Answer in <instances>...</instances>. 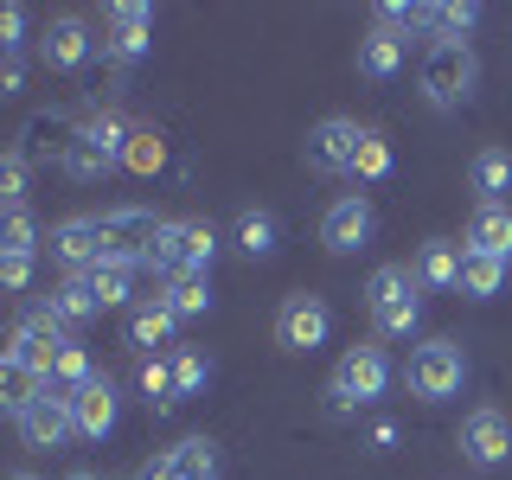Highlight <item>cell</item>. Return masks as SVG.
Listing matches in <instances>:
<instances>
[{
    "label": "cell",
    "mask_w": 512,
    "mask_h": 480,
    "mask_svg": "<svg viewBox=\"0 0 512 480\" xmlns=\"http://www.w3.org/2000/svg\"><path fill=\"white\" fill-rule=\"evenodd\" d=\"M416 84H423L429 109H461L480 84V58L468 39H429L423 64H416Z\"/></svg>",
    "instance_id": "obj_2"
},
{
    "label": "cell",
    "mask_w": 512,
    "mask_h": 480,
    "mask_svg": "<svg viewBox=\"0 0 512 480\" xmlns=\"http://www.w3.org/2000/svg\"><path fill=\"white\" fill-rule=\"evenodd\" d=\"M160 224L148 205H109V212H96V237H103V263H122V269H141L148 276V256H154V237Z\"/></svg>",
    "instance_id": "obj_5"
},
{
    "label": "cell",
    "mask_w": 512,
    "mask_h": 480,
    "mask_svg": "<svg viewBox=\"0 0 512 480\" xmlns=\"http://www.w3.org/2000/svg\"><path fill=\"white\" fill-rule=\"evenodd\" d=\"M468 250L506 256V263H512V205H474V218H468Z\"/></svg>",
    "instance_id": "obj_22"
},
{
    "label": "cell",
    "mask_w": 512,
    "mask_h": 480,
    "mask_svg": "<svg viewBox=\"0 0 512 480\" xmlns=\"http://www.w3.org/2000/svg\"><path fill=\"white\" fill-rule=\"evenodd\" d=\"M13 480H39V474H13Z\"/></svg>",
    "instance_id": "obj_45"
},
{
    "label": "cell",
    "mask_w": 512,
    "mask_h": 480,
    "mask_svg": "<svg viewBox=\"0 0 512 480\" xmlns=\"http://www.w3.org/2000/svg\"><path fill=\"white\" fill-rule=\"evenodd\" d=\"M173 333H180V314L160 301V288H154V295H141L135 308H128V346H135L141 359H154L160 346H173Z\"/></svg>",
    "instance_id": "obj_18"
},
{
    "label": "cell",
    "mask_w": 512,
    "mask_h": 480,
    "mask_svg": "<svg viewBox=\"0 0 512 480\" xmlns=\"http://www.w3.org/2000/svg\"><path fill=\"white\" fill-rule=\"evenodd\" d=\"M64 480H96V474H64Z\"/></svg>",
    "instance_id": "obj_44"
},
{
    "label": "cell",
    "mask_w": 512,
    "mask_h": 480,
    "mask_svg": "<svg viewBox=\"0 0 512 480\" xmlns=\"http://www.w3.org/2000/svg\"><path fill=\"white\" fill-rule=\"evenodd\" d=\"M13 429H20V442H26V448H64V442L77 436V416H71V391H58V384L45 378L39 404H32V410H26V416H20V423H13Z\"/></svg>",
    "instance_id": "obj_14"
},
{
    "label": "cell",
    "mask_w": 512,
    "mask_h": 480,
    "mask_svg": "<svg viewBox=\"0 0 512 480\" xmlns=\"http://www.w3.org/2000/svg\"><path fill=\"white\" fill-rule=\"evenodd\" d=\"M372 231H378V218H372V199H365V192H340V199L320 212V244L333 256H359L372 244Z\"/></svg>",
    "instance_id": "obj_12"
},
{
    "label": "cell",
    "mask_w": 512,
    "mask_h": 480,
    "mask_svg": "<svg viewBox=\"0 0 512 480\" xmlns=\"http://www.w3.org/2000/svg\"><path fill=\"white\" fill-rule=\"evenodd\" d=\"M327 333H333V308L320 295H308V288L282 295V308H276V346L282 352H314V346H327Z\"/></svg>",
    "instance_id": "obj_9"
},
{
    "label": "cell",
    "mask_w": 512,
    "mask_h": 480,
    "mask_svg": "<svg viewBox=\"0 0 512 480\" xmlns=\"http://www.w3.org/2000/svg\"><path fill=\"white\" fill-rule=\"evenodd\" d=\"M103 20H109V32H103V64H109V71H128V64L148 58V45H154V7H141V0H116Z\"/></svg>",
    "instance_id": "obj_8"
},
{
    "label": "cell",
    "mask_w": 512,
    "mask_h": 480,
    "mask_svg": "<svg viewBox=\"0 0 512 480\" xmlns=\"http://www.w3.org/2000/svg\"><path fill=\"white\" fill-rule=\"evenodd\" d=\"M218 263V231L205 218H167L154 237V256H148V276L167 288L173 276H186V269H212Z\"/></svg>",
    "instance_id": "obj_4"
},
{
    "label": "cell",
    "mask_w": 512,
    "mask_h": 480,
    "mask_svg": "<svg viewBox=\"0 0 512 480\" xmlns=\"http://www.w3.org/2000/svg\"><path fill=\"white\" fill-rule=\"evenodd\" d=\"M26 173H32V167H26L13 148L0 154V199H7V212H26Z\"/></svg>",
    "instance_id": "obj_39"
},
{
    "label": "cell",
    "mask_w": 512,
    "mask_h": 480,
    "mask_svg": "<svg viewBox=\"0 0 512 480\" xmlns=\"http://www.w3.org/2000/svg\"><path fill=\"white\" fill-rule=\"evenodd\" d=\"M26 282H32V256H0V288L26 295Z\"/></svg>",
    "instance_id": "obj_42"
},
{
    "label": "cell",
    "mask_w": 512,
    "mask_h": 480,
    "mask_svg": "<svg viewBox=\"0 0 512 480\" xmlns=\"http://www.w3.org/2000/svg\"><path fill=\"white\" fill-rule=\"evenodd\" d=\"M205 384H212V359H205L199 346H173V391H180V404L199 397Z\"/></svg>",
    "instance_id": "obj_33"
},
{
    "label": "cell",
    "mask_w": 512,
    "mask_h": 480,
    "mask_svg": "<svg viewBox=\"0 0 512 480\" xmlns=\"http://www.w3.org/2000/svg\"><path fill=\"white\" fill-rule=\"evenodd\" d=\"M90 378H96V365H90V352H84V346H77V340H71V346H64V352H58V365H52V384H58V391H84V384H90Z\"/></svg>",
    "instance_id": "obj_37"
},
{
    "label": "cell",
    "mask_w": 512,
    "mask_h": 480,
    "mask_svg": "<svg viewBox=\"0 0 512 480\" xmlns=\"http://www.w3.org/2000/svg\"><path fill=\"white\" fill-rule=\"evenodd\" d=\"M20 90H26V64L7 58V71H0V96H20Z\"/></svg>",
    "instance_id": "obj_43"
},
{
    "label": "cell",
    "mask_w": 512,
    "mask_h": 480,
    "mask_svg": "<svg viewBox=\"0 0 512 480\" xmlns=\"http://www.w3.org/2000/svg\"><path fill=\"white\" fill-rule=\"evenodd\" d=\"M84 135V122L71 116V109H39V116H26V128H20V141H13V154L26 160V167H39V160H58L71 154V141Z\"/></svg>",
    "instance_id": "obj_13"
},
{
    "label": "cell",
    "mask_w": 512,
    "mask_h": 480,
    "mask_svg": "<svg viewBox=\"0 0 512 480\" xmlns=\"http://www.w3.org/2000/svg\"><path fill=\"white\" fill-rule=\"evenodd\" d=\"M45 308H52L64 327H84V320H96L103 314V301H96V288H90V276L77 269V276H58L52 282V295H45Z\"/></svg>",
    "instance_id": "obj_21"
},
{
    "label": "cell",
    "mask_w": 512,
    "mask_h": 480,
    "mask_svg": "<svg viewBox=\"0 0 512 480\" xmlns=\"http://www.w3.org/2000/svg\"><path fill=\"white\" fill-rule=\"evenodd\" d=\"M384 384H391V359H384V346L378 340H359V346L340 352V365H333V378H327V410L333 416H352V410L378 404Z\"/></svg>",
    "instance_id": "obj_3"
},
{
    "label": "cell",
    "mask_w": 512,
    "mask_h": 480,
    "mask_svg": "<svg viewBox=\"0 0 512 480\" xmlns=\"http://www.w3.org/2000/svg\"><path fill=\"white\" fill-rule=\"evenodd\" d=\"M45 244H52V256L64 263V276H77V269H96V263H103V237H96V212H90V218H58L52 231H45Z\"/></svg>",
    "instance_id": "obj_17"
},
{
    "label": "cell",
    "mask_w": 512,
    "mask_h": 480,
    "mask_svg": "<svg viewBox=\"0 0 512 480\" xmlns=\"http://www.w3.org/2000/svg\"><path fill=\"white\" fill-rule=\"evenodd\" d=\"M365 308H372L378 340H410L423 327V276L416 263H378L365 282Z\"/></svg>",
    "instance_id": "obj_1"
},
{
    "label": "cell",
    "mask_w": 512,
    "mask_h": 480,
    "mask_svg": "<svg viewBox=\"0 0 512 480\" xmlns=\"http://www.w3.org/2000/svg\"><path fill=\"white\" fill-rule=\"evenodd\" d=\"M39 391H45V378L39 372H26V365H13V359H0V404H7V416L20 423V416L39 404Z\"/></svg>",
    "instance_id": "obj_29"
},
{
    "label": "cell",
    "mask_w": 512,
    "mask_h": 480,
    "mask_svg": "<svg viewBox=\"0 0 512 480\" xmlns=\"http://www.w3.org/2000/svg\"><path fill=\"white\" fill-rule=\"evenodd\" d=\"M378 26H391V32H429L436 26V7L429 0H378Z\"/></svg>",
    "instance_id": "obj_34"
},
{
    "label": "cell",
    "mask_w": 512,
    "mask_h": 480,
    "mask_svg": "<svg viewBox=\"0 0 512 480\" xmlns=\"http://www.w3.org/2000/svg\"><path fill=\"white\" fill-rule=\"evenodd\" d=\"M39 250V224H32V212H7L0 218V256H32Z\"/></svg>",
    "instance_id": "obj_38"
},
{
    "label": "cell",
    "mask_w": 512,
    "mask_h": 480,
    "mask_svg": "<svg viewBox=\"0 0 512 480\" xmlns=\"http://www.w3.org/2000/svg\"><path fill=\"white\" fill-rule=\"evenodd\" d=\"M116 384H109L103 372H96L84 391H71V416H77V436H90V442H103L109 429H116Z\"/></svg>",
    "instance_id": "obj_19"
},
{
    "label": "cell",
    "mask_w": 512,
    "mask_h": 480,
    "mask_svg": "<svg viewBox=\"0 0 512 480\" xmlns=\"http://www.w3.org/2000/svg\"><path fill=\"white\" fill-rule=\"evenodd\" d=\"M122 167L135 173V180H154V173L167 167V135H160L154 122H135V135H128V148H122Z\"/></svg>",
    "instance_id": "obj_26"
},
{
    "label": "cell",
    "mask_w": 512,
    "mask_h": 480,
    "mask_svg": "<svg viewBox=\"0 0 512 480\" xmlns=\"http://www.w3.org/2000/svg\"><path fill=\"white\" fill-rule=\"evenodd\" d=\"M404 384L410 397H423V404H442V397H461V384H468V352L455 340H423L410 346V365H404Z\"/></svg>",
    "instance_id": "obj_6"
},
{
    "label": "cell",
    "mask_w": 512,
    "mask_h": 480,
    "mask_svg": "<svg viewBox=\"0 0 512 480\" xmlns=\"http://www.w3.org/2000/svg\"><path fill=\"white\" fill-rule=\"evenodd\" d=\"M84 135H90L103 154H116V160H122L128 135H135V122H122V109H116V103H96L90 116H84Z\"/></svg>",
    "instance_id": "obj_31"
},
{
    "label": "cell",
    "mask_w": 512,
    "mask_h": 480,
    "mask_svg": "<svg viewBox=\"0 0 512 480\" xmlns=\"http://www.w3.org/2000/svg\"><path fill=\"white\" fill-rule=\"evenodd\" d=\"M237 250H244L250 263L276 256V218H269V212H256V205H250V212L237 218Z\"/></svg>",
    "instance_id": "obj_35"
},
{
    "label": "cell",
    "mask_w": 512,
    "mask_h": 480,
    "mask_svg": "<svg viewBox=\"0 0 512 480\" xmlns=\"http://www.w3.org/2000/svg\"><path fill=\"white\" fill-rule=\"evenodd\" d=\"M109 167H122V160L116 154H103V148H96V141L90 135H77L71 141V154H64L58 160V173H64V180H77V186H90V180H103V173Z\"/></svg>",
    "instance_id": "obj_30"
},
{
    "label": "cell",
    "mask_w": 512,
    "mask_h": 480,
    "mask_svg": "<svg viewBox=\"0 0 512 480\" xmlns=\"http://www.w3.org/2000/svg\"><path fill=\"white\" fill-rule=\"evenodd\" d=\"M468 186H474V205H506V192H512V154L506 148H480L474 167H468Z\"/></svg>",
    "instance_id": "obj_23"
},
{
    "label": "cell",
    "mask_w": 512,
    "mask_h": 480,
    "mask_svg": "<svg viewBox=\"0 0 512 480\" xmlns=\"http://www.w3.org/2000/svg\"><path fill=\"white\" fill-rule=\"evenodd\" d=\"M160 301H167L180 320L212 314V269H186V276H173L167 288H160Z\"/></svg>",
    "instance_id": "obj_25"
},
{
    "label": "cell",
    "mask_w": 512,
    "mask_h": 480,
    "mask_svg": "<svg viewBox=\"0 0 512 480\" xmlns=\"http://www.w3.org/2000/svg\"><path fill=\"white\" fill-rule=\"evenodd\" d=\"M474 20H480L474 0H436V32H442V39H461V32H474Z\"/></svg>",
    "instance_id": "obj_40"
},
{
    "label": "cell",
    "mask_w": 512,
    "mask_h": 480,
    "mask_svg": "<svg viewBox=\"0 0 512 480\" xmlns=\"http://www.w3.org/2000/svg\"><path fill=\"white\" fill-rule=\"evenodd\" d=\"M135 384H141V404H148L154 416L180 404V391H173V359H167V352H154V359H141V365H135Z\"/></svg>",
    "instance_id": "obj_27"
},
{
    "label": "cell",
    "mask_w": 512,
    "mask_h": 480,
    "mask_svg": "<svg viewBox=\"0 0 512 480\" xmlns=\"http://www.w3.org/2000/svg\"><path fill=\"white\" fill-rule=\"evenodd\" d=\"M512 455V416L480 404L461 416V461H474V468H500V461Z\"/></svg>",
    "instance_id": "obj_15"
},
{
    "label": "cell",
    "mask_w": 512,
    "mask_h": 480,
    "mask_svg": "<svg viewBox=\"0 0 512 480\" xmlns=\"http://www.w3.org/2000/svg\"><path fill=\"white\" fill-rule=\"evenodd\" d=\"M39 58H45V71H84L90 58H103V39L90 32L84 13H52L45 39H39Z\"/></svg>",
    "instance_id": "obj_11"
},
{
    "label": "cell",
    "mask_w": 512,
    "mask_h": 480,
    "mask_svg": "<svg viewBox=\"0 0 512 480\" xmlns=\"http://www.w3.org/2000/svg\"><path fill=\"white\" fill-rule=\"evenodd\" d=\"M359 141H365V128L352 116H327V122L308 128L301 154H308V167L320 173V180H340V173H352V160H359Z\"/></svg>",
    "instance_id": "obj_10"
},
{
    "label": "cell",
    "mask_w": 512,
    "mask_h": 480,
    "mask_svg": "<svg viewBox=\"0 0 512 480\" xmlns=\"http://www.w3.org/2000/svg\"><path fill=\"white\" fill-rule=\"evenodd\" d=\"M352 173H359L365 186L391 180V141H384L378 128H365V141H359V160H352Z\"/></svg>",
    "instance_id": "obj_36"
},
{
    "label": "cell",
    "mask_w": 512,
    "mask_h": 480,
    "mask_svg": "<svg viewBox=\"0 0 512 480\" xmlns=\"http://www.w3.org/2000/svg\"><path fill=\"white\" fill-rule=\"evenodd\" d=\"M461 256H468V244H455V237H429L423 256H416L423 288H461Z\"/></svg>",
    "instance_id": "obj_24"
},
{
    "label": "cell",
    "mask_w": 512,
    "mask_h": 480,
    "mask_svg": "<svg viewBox=\"0 0 512 480\" xmlns=\"http://www.w3.org/2000/svg\"><path fill=\"white\" fill-rule=\"evenodd\" d=\"M84 276H90V288H96V301H103V308H128V301H135V276H141V269L96 263V269H84Z\"/></svg>",
    "instance_id": "obj_32"
},
{
    "label": "cell",
    "mask_w": 512,
    "mask_h": 480,
    "mask_svg": "<svg viewBox=\"0 0 512 480\" xmlns=\"http://www.w3.org/2000/svg\"><path fill=\"white\" fill-rule=\"evenodd\" d=\"M20 45H26V7H0V52L20 58Z\"/></svg>",
    "instance_id": "obj_41"
},
{
    "label": "cell",
    "mask_w": 512,
    "mask_h": 480,
    "mask_svg": "<svg viewBox=\"0 0 512 480\" xmlns=\"http://www.w3.org/2000/svg\"><path fill=\"white\" fill-rule=\"evenodd\" d=\"M71 346V333H64V320L52 308H26L20 320H13V340L0 359H13V365H26V372H39V378H52V365H58V352Z\"/></svg>",
    "instance_id": "obj_7"
},
{
    "label": "cell",
    "mask_w": 512,
    "mask_h": 480,
    "mask_svg": "<svg viewBox=\"0 0 512 480\" xmlns=\"http://www.w3.org/2000/svg\"><path fill=\"white\" fill-rule=\"evenodd\" d=\"M404 58H410V39H404V32H391V26H372L359 39V77H372V84L397 77V71H404Z\"/></svg>",
    "instance_id": "obj_20"
},
{
    "label": "cell",
    "mask_w": 512,
    "mask_h": 480,
    "mask_svg": "<svg viewBox=\"0 0 512 480\" xmlns=\"http://www.w3.org/2000/svg\"><path fill=\"white\" fill-rule=\"evenodd\" d=\"M135 480H218V448L205 436H186V442H173L167 455L141 461Z\"/></svg>",
    "instance_id": "obj_16"
},
{
    "label": "cell",
    "mask_w": 512,
    "mask_h": 480,
    "mask_svg": "<svg viewBox=\"0 0 512 480\" xmlns=\"http://www.w3.org/2000/svg\"><path fill=\"white\" fill-rule=\"evenodd\" d=\"M506 256H480V250H468L461 256V295H474V301H487V295H500L506 288Z\"/></svg>",
    "instance_id": "obj_28"
}]
</instances>
